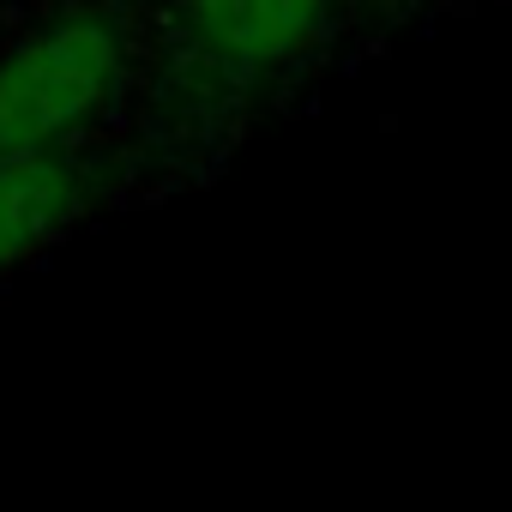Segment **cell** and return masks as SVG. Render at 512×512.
<instances>
[{"label":"cell","mask_w":512,"mask_h":512,"mask_svg":"<svg viewBox=\"0 0 512 512\" xmlns=\"http://www.w3.org/2000/svg\"><path fill=\"white\" fill-rule=\"evenodd\" d=\"M97 193V163L79 151H0V284L55 247Z\"/></svg>","instance_id":"cell-3"},{"label":"cell","mask_w":512,"mask_h":512,"mask_svg":"<svg viewBox=\"0 0 512 512\" xmlns=\"http://www.w3.org/2000/svg\"><path fill=\"white\" fill-rule=\"evenodd\" d=\"M344 0H169V55L181 97L223 121L284 91L320 61Z\"/></svg>","instance_id":"cell-2"},{"label":"cell","mask_w":512,"mask_h":512,"mask_svg":"<svg viewBox=\"0 0 512 512\" xmlns=\"http://www.w3.org/2000/svg\"><path fill=\"white\" fill-rule=\"evenodd\" d=\"M139 31L121 7H61L0 43V151H79L127 103Z\"/></svg>","instance_id":"cell-1"}]
</instances>
